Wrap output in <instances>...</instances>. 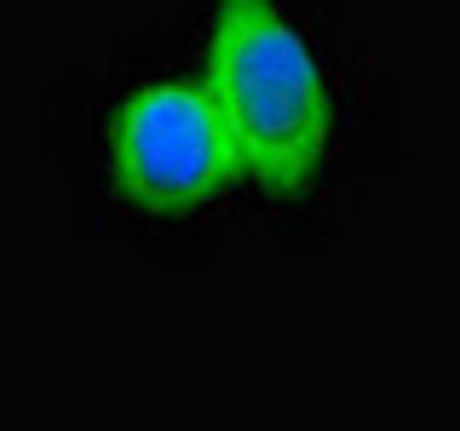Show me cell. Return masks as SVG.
Instances as JSON below:
<instances>
[{"label":"cell","mask_w":460,"mask_h":431,"mask_svg":"<svg viewBox=\"0 0 460 431\" xmlns=\"http://www.w3.org/2000/svg\"><path fill=\"white\" fill-rule=\"evenodd\" d=\"M208 92L225 115L242 179L265 196H305L334 144V98L277 0H219Z\"/></svg>","instance_id":"6da1fadb"},{"label":"cell","mask_w":460,"mask_h":431,"mask_svg":"<svg viewBox=\"0 0 460 431\" xmlns=\"http://www.w3.org/2000/svg\"><path fill=\"white\" fill-rule=\"evenodd\" d=\"M225 115L208 81H150L110 121V184L155 219H184L236 184Z\"/></svg>","instance_id":"7a4b0ae2"}]
</instances>
